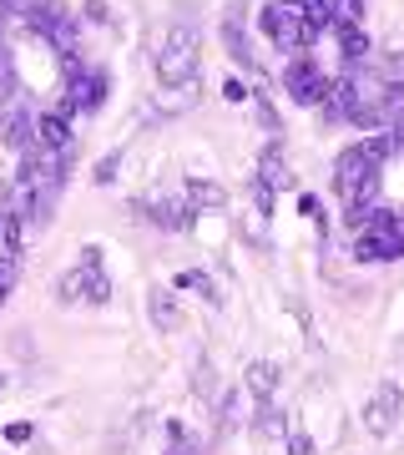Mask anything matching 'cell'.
Returning <instances> with one entry per match:
<instances>
[{
	"label": "cell",
	"instance_id": "cell-1",
	"mask_svg": "<svg viewBox=\"0 0 404 455\" xmlns=\"http://www.w3.org/2000/svg\"><path fill=\"white\" fill-rule=\"evenodd\" d=\"M389 152H394V137H369V142L349 147L339 157V167H334V188H339L344 208H349L354 223H364V208L379 193V167H384Z\"/></svg>",
	"mask_w": 404,
	"mask_h": 455
},
{
	"label": "cell",
	"instance_id": "cell-2",
	"mask_svg": "<svg viewBox=\"0 0 404 455\" xmlns=\"http://www.w3.org/2000/svg\"><path fill=\"white\" fill-rule=\"evenodd\" d=\"M197 66H202V41H197V31L187 26V20L167 26V36H162V46H157V82L167 86V92L193 86Z\"/></svg>",
	"mask_w": 404,
	"mask_h": 455
},
{
	"label": "cell",
	"instance_id": "cell-3",
	"mask_svg": "<svg viewBox=\"0 0 404 455\" xmlns=\"http://www.w3.org/2000/svg\"><path fill=\"white\" fill-rule=\"evenodd\" d=\"M354 259L359 263H394V259H404V223L389 208H374L369 218H364V228H359V238H354Z\"/></svg>",
	"mask_w": 404,
	"mask_h": 455
},
{
	"label": "cell",
	"instance_id": "cell-4",
	"mask_svg": "<svg viewBox=\"0 0 404 455\" xmlns=\"http://www.w3.org/2000/svg\"><path fill=\"white\" fill-rule=\"evenodd\" d=\"M61 299L66 304H107L112 299V278L101 274V248H86L81 253V263L71 268V274L61 278Z\"/></svg>",
	"mask_w": 404,
	"mask_h": 455
},
{
	"label": "cell",
	"instance_id": "cell-5",
	"mask_svg": "<svg viewBox=\"0 0 404 455\" xmlns=\"http://www.w3.org/2000/svg\"><path fill=\"white\" fill-rule=\"evenodd\" d=\"M283 92H289L298 107L323 101V92H329V82H323V66L313 61V56H293V61L283 66Z\"/></svg>",
	"mask_w": 404,
	"mask_h": 455
},
{
	"label": "cell",
	"instance_id": "cell-6",
	"mask_svg": "<svg viewBox=\"0 0 404 455\" xmlns=\"http://www.w3.org/2000/svg\"><path fill=\"white\" fill-rule=\"evenodd\" d=\"M263 31L273 36V46H283V51H293V46H308L313 41V31H308V20H304V11H293V5H268L263 11Z\"/></svg>",
	"mask_w": 404,
	"mask_h": 455
},
{
	"label": "cell",
	"instance_id": "cell-7",
	"mask_svg": "<svg viewBox=\"0 0 404 455\" xmlns=\"http://www.w3.org/2000/svg\"><path fill=\"white\" fill-rule=\"evenodd\" d=\"M400 415H404V390L394 379H379V390L364 400V430H369V435H389Z\"/></svg>",
	"mask_w": 404,
	"mask_h": 455
},
{
	"label": "cell",
	"instance_id": "cell-8",
	"mask_svg": "<svg viewBox=\"0 0 404 455\" xmlns=\"http://www.w3.org/2000/svg\"><path fill=\"white\" fill-rule=\"evenodd\" d=\"M101 97H107V76H97V71H71V86H66V107H61V116H71V112H97L101 107Z\"/></svg>",
	"mask_w": 404,
	"mask_h": 455
},
{
	"label": "cell",
	"instance_id": "cell-9",
	"mask_svg": "<svg viewBox=\"0 0 404 455\" xmlns=\"http://www.w3.org/2000/svg\"><path fill=\"white\" fill-rule=\"evenodd\" d=\"M354 101H359V86L344 76V82H329L323 92V122H349L354 116Z\"/></svg>",
	"mask_w": 404,
	"mask_h": 455
},
{
	"label": "cell",
	"instance_id": "cell-10",
	"mask_svg": "<svg viewBox=\"0 0 404 455\" xmlns=\"http://www.w3.org/2000/svg\"><path fill=\"white\" fill-rule=\"evenodd\" d=\"M36 147H46V152H71V122H66L61 112L36 116Z\"/></svg>",
	"mask_w": 404,
	"mask_h": 455
},
{
	"label": "cell",
	"instance_id": "cell-11",
	"mask_svg": "<svg viewBox=\"0 0 404 455\" xmlns=\"http://www.w3.org/2000/svg\"><path fill=\"white\" fill-rule=\"evenodd\" d=\"M0 142L16 147V152H31L36 147V122L26 112H5L0 116Z\"/></svg>",
	"mask_w": 404,
	"mask_h": 455
},
{
	"label": "cell",
	"instance_id": "cell-12",
	"mask_svg": "<svg viewBox=\"0 0 404 455\" xmlns=\"http://www.w3.org/2000/svg\"><path fill=\"white\" fill-rule=\"evenodd\" d=\"M242 379H248V395H253L258 405H273V390H278V364H268V359H253Z\"/></svg>",
	"mask_w": 404,
	"mask_h": 455
},
{
	"label": "cell",
	"instance_id": "cell-13",
	"mask_svg": "<svg viewBox=\"0 0 404 455\" xmlns=\"http://www.w3.org/2000/svg\"><path fill=\"white\" fill-rule=\"evenodd\" d=\"M142 212H147V223H157V228H187V218H193L187 208L167 203V197H152V203H142Z\"/></svg>",
	"mask_w": 404,
	"mask_h": 455
},
{
	"label": "cell",
	"instance_id": "cell-14",
	"mask_svg": "<svg viewBox=\"0 0 404 455\" xmlns=\"http://www.w3.org/2000/svg\"><path fill=\"white\" fill-rule=\"evenodd\" d=\"M46 41L61 51L66 61H71V51H76V16H71V11H61V16H56V26L46 31Z\"/></svg>",
	"mask_w": 404,
	"mask_h": 455
},
{
	"label": "cell",
	"instance_id": "cell-15",
	"mask_svg": "<svg viewBox=\"0 0 404 455\" xmlns=\"http://www.w3.org/2000/svg\"><path fill=\"white\" fill-rule=\"evenodd\" d=\"M147 314H152V324H157V329H182V309L167 299V293H152Z\"/></svg>",
	"mask_w": 404,
	"mask_h": 455
},
{
	"label": "cell",
	"instance_id": "cell-16",
	"mask_svg": "<svg viewBox=\"0 0 404 455\" xmlns=\"http://www.w3.org/2000/svg\"><path fill=\"white\" fill-rule=\"evenodd\" d=\"M223 41H227V56H233L242 71H253V51H248V41H242L238 20H227V26H223Z\"/></svg>",
	"mask_w": 404,
	"mask_h": 455
},
{
	"label": "cell",
	"instance_id": "cell-17",
	"mask_svg": "<svg viewBox=\"0 0 404 455\" xmlns=\"http://www.w3.org/2000/svg\"><path fill=\"white\" fill-rule=\"evenodd\" d=\"M339 41H344V56H349V61H364V56H369V36H364V26H339Z\"/></svg>",
	"mask_w": 404,
	"mask_h": 455
},
{
	"label": "cell",
	"instance_id": "cell-18",
	"mask_svg": "<svg viewBox=\"0 0 404 455\" xmlns=\"http://www.w3.org/2000/svg\"><path fill=\"white\" fill-rule=\"evenodd\" d=\"M304 20H308V31H313V36L329 31V26H334V0H308V5H304Z\"/></svg>",
	"mask_w": 404,
	"mask_h": 455
},
{
	"label": "cell",
	"instance_id": "cell-19",
	"mask_svg": "<svg viewBox=\"0 0 404 455\" xmlns=\"http://www.w3.org/2000/svg\"><path fill=\"white\" fill-rule=\"evenodd\" d=\"M187 193H193V203H197V208H223V203H227V193L218 188V182H193Z\"/></svg>",
	"mask_w": 404,
	"mask_h": 455
},
{
	"label": "cell",
	"instance_id": "cell-20",
	"mask_svg": "<svg viewBox=\"0 0 404 455\" xmlns=\"http://www.w3.org/2000/svg\"><path fill=\"white\" fill-rule=\"evenodd\" d=\"M167 435H172V451H167V455H202V445L182 435V425H178V420H167Z\"/></svg>",
	"mask_w": 404,
	"mask_h": 455
},
{
	"label": "cell",
	"instance_id": "cell-21",
	"mask_svg": "<svg viewBox=\"0 0 404 455\" xmlns=\"http://www.w3.org/2000/svg\"><path fill=\"white\" fill-rule=\"evenodd\" d=\"M258 430L263 435H283V430H289V415H278L273 405H263L258 410Z\"/></svg>",
	"mask_w": 404,
	"mask_h": 455
},
{
	"label": "cell",
	"instance_id": "cell-22",
	"mask_svg": "<svg viewBox=\"0 0 404 455\" xmlns=\"http://www.w3.org/2000/svg\"><path fill=\"white\" fill-rule=\"evenodd\" d=\"M16 92V56L0 46V97H11Z\"/></svg>",
	"mask_w": 404,
	"mask_h": 455
},
{
	"label": "cell",
	"instance_id": "cell-23",
	"mask_svg": "<svg viewBox=\"0 0 404 455\" xmlns=\"http://www.w3.org/2000/svg\"><path fill=\"white\" fill-rule=\"evenodd\" d=\"M379 76H384V86H400L404 92V56H384L379 61Z\"/></svg>",
	"mask_w": 404,
	"mask_h": 455
},
{
	"label": "cell",
	"instance_id": "cell-24",
	"mask_svg": "<svg viewBox=\"0 0 404 455\" xmlns=\"http://www.w3.org/2000/svg\"><path fill=\"white\" fill-rule=\"evenodd\" d=\"M178 283H182V289H202V299H212V304H218V289H212L208 274H182Z\"/></svg>",
	"mask_w": 404,
	"mask_h": 455
},
{
	"label": "cell",
	"instance_id": "cell-25",
	"mask_svg": "<svg viewBox=\"0 0 404 455\" xmlns=\"http://www.w3.org/2000/svg\"><path fill=\"white\" fill-rule=\"evenodd\" d=\"M253 203H258V218H268V212H273V188H268L263 178H253Z\"/></svg>",
	"mask_w": 404,
	"mask_h": 455
},
{
	"label": "cell",
	"instance_id": "cell-26",
	"mask_svg": "<svg viewBox=\"0 0 404 455\" xmlns=\"http://www.w3.org/2000/svg\"><path fill=\"white\" fill-rule=\"evenodd\" d=\"M116 167H122V152H107V157L97 163V182H101V188H107V182H116Z\"/></svg>",
	"mask_w": 404,
	"mask_h": 455
},
{
	"label": "cell",
	"instance_id": "cell-27",
	"mask_svg": "<svg viewBox=\"0 0 404 455\" xmlns=\"http://www.w3.org/2000/svg\"><path fill=\"white\" fill-rule=\"evenodd\" d=\"M218 430H223V435L227 430H238V395H227L223 400V420H218Z\"/></svg>",
	"mask_w": 404,
	"mask_h": 455
},
{
	"label": "cell",
	"instance_id": "cell-28",
	"mask_svg": "<svg viewBox=\"0 0 404 455\" xmlns=\"http://www.w3.org/2000/svg\"><path fill=\"white\" fill-rule=\"evenodd\" d=\"M86 20H91V26H107V20H112L107 0H86Z\"/></svg>",
	"mask_w": 404,
	"mask_h": 455
},
{
	"label": "cell",
	"instance_id": "cell-29",
	"mask_svg": "<svg viewBox=\"0 0 404 455\" xmlns=\"http://www.w3.org/2000/svg\"><path fill=\"white\" fill-rule=\"evenodd\" d=\"M11 283H16V268H11V259H0V304H5Z\"/></svg>",
	"mask_w": 404,
	"mask_h": 455
},
{
	"label": "cell",
	"instance_id": "cell-30",
	"mask_svg": "<svg viewBox=\"0 0 404 455\" xmlns=\"http://www.w3.org/2000/svg\"><path fill=\"white\" fill-rule=\"evenodd\" d=\"M289 455H313V440L293 430V435H289Z\"/></svg>",
	"mask_w": 404,
	"mask_h": 455
},
{
	"label": "cell",
	"instance_id": "cell-31",
	"mask_svg": "<svg viewBox=\"0 0 404 455\" xmlns=\"http://www.w3.org/2000/svg\"><path fill=\"white\" fill-rule=\"evenodd\" d=\"M16 16V5H11V0H0V31H5V20Z\"/></svg>",
	"mask_w": 404,
	"mask_h": 455
},
{
	"label": "cell",
	"instance_id": "cell-32",
	"mask_svg": "<svg viewBox=\"0 0 404 455\" xmlns=\"http://www.w3.org/2000/svg\"><path fill=\"white\" fill-rule=\"evenodd\" d=\"M278 5H293V11H304L308 0H278Z\"/></svg>",
	"mask_w": 404,
	"mask_h": 455
},
{
	"label": "cell",
	"instance_id": "cell-33",
	"mask_svg": "<svg viewBox=\"0 0 404 455\" xmlns=\"http://www.w3.org/2000/svg\"><path fill=\"white\" fill-rule=\"evenodd\" d=\"M5 390H11V374L0 370V395H5Z\"/></svg>",
	"mask_w": 404,
	"mask_h": 455
}]
</instances>
